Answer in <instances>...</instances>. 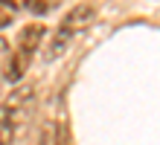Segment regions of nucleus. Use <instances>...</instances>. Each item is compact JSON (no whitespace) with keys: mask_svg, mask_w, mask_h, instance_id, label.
Here are the masks:
<instances>
[{"mask_svg":"<svg viewBox=\"0 0 160 145\" xmlns=\"http://www.w3.org/2000/svg\"><path fill=\"white\" fill-rule=\"evenodd\" d=\"M35 99H38V87H35V81L18 84L15 90L6 96V102H3V110H0V119L12 122L15 128L21 131L23 125L29 122L32 110H35Z\"/></svg>","mask_w":160,"mask_h":145,"instance_id":"f257e3e1","label":"nucleus"},{"mask_svg":"<svg viewBox=\"0 0 160 145\" xmlns=\"http://www.w3.org/2000/svg\"><path fill=\"white\" fill-rule=\"evenodd\" d=\"M76 35H79V32L58 26V29L52 32V38H47V46H44V61H58V58H61V55L73 46Z\"/></svg>","mask_w":160,"mask_h":145,"instance_id":"f03ea898","label":"nucleus"},{"mask_svg":"<svg viewBox=\"0 0 160 145\" xmlns=\"http://www.w3.org/2000/svg\"><path fill=\"white\" fill-rule=\"evenodd\" d=\"M93 17H96V9H93L90 3H79V6H73L70 12L64 15L61 26L64 29H73V32H84V29L93 23Z\"/></svg>","mask_w":160,"mask_h":145,"instance_id":"7ed1b4c3","label":"nucleus"},{"mask_svg":"<svg viewBox=\"0 0 160 145\" xmlns=\"http://www.w3.org/2000/svg\"><path fill=\"white\" fill-rule=\"evenodd\" d=\"M44 38H47V26L44 23H29V26H23L21 29V41H18V50H26V52H32L44 44Z\"/></svg>","mask_w":160,"mask_h":145,"instance_id":"20e7f679","label":"nucleus"},{"mask_svg":"<svg viewBox=\"0 0 160 145\" xmlns=\"http://www.w3.org/2000/svg\"><path fill=\"white\" fill-rule=\"evenodd\" d=\"M29 61H32V52H26V50H18L12 58H9V64H6V70H3V75H6V81H12V84H18L23 79V73L29 70Z\"/></svg>","mask_w":160,"mask_h":145,"instance_id":"39448f33","label":"nucleus"},{"mask_svg":"<svg viewBox=\"0 0 160 145\" xmlns=\"http://www.w3.org/2000/svg\"><path fill=\"white\" fill-rule=\"evenodd\" d=\"M15 3H12V0H0V29H6L9 23H12L15 21Z\"/></svg>","mask_w":160,"mask_h":145,"instance_id":"423d86ee","label":"nucleus"},{"mask_svg":"<svg viewBox=\"0 0 160 145\" xmlns=\"http://www.w3.org/2000/svg\"><path fill=\"white\" fill-rule=\"evenodd\" d=\"M18 139V128L12 122H6V119H0V145H12Z\"/></svg>","mask_w":160,"mask_h":145,"instance_id":"0eeeda50","label":"nucleus"},{"mask_svg":"<svg viewBox=\"0 0 160 145\" xmlns=\"http://www.w3.org/2000/svg\"><path fill=\"white\" fill-rule=\"evenodd\" d=\"M52 3H47V0H21V9H26V12H35V15H44L50 12Z\"/></svg>","mask_w":160,"mask_h":145,"instance_id":"6e6552de","label":"nucleus"},{"mask_svg":"<svg viewBox=\"0 0 160 145\" xmlns=\"http://www.w3.org/2000/svg\"><path fill=\"white\" fill-rule=\"evenodd\" d=\"M6 55H9V38H3V35H0V61H3Z\"/></svg>","mask_w":160,"mask_h":145,"instance_id":"1a4fd4ad","label":"nucleus"}]
</instances>
